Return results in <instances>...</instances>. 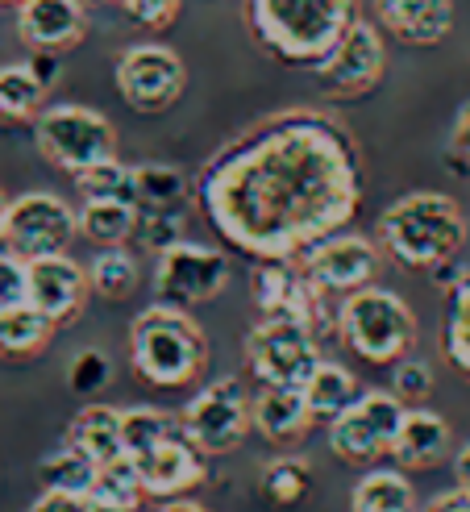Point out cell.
I'll list each match as a JSON object with an SVG mask.
<instances>
[{
    "label": "cell",
    "mask_w": 470,
    "mask_h": 512,
    "mask_svg": "<svg viewBox=\"0 0 470 512\" xmlns=\"http://www.w3.org/2000/svg\"><path fill=\"white\" fill-rule=\"evenodd\" d=\"M250 421L271 446H292L312 429V408L304 388H283V383H263V392L250 396Z\"/></svg>",
    "instance_id": "20"
},
{
    "label": "cell",
    "mask_w": 470,
    "mask_h": 512,
    "mask_svg": "<svg viewBox=\"0 0 470 512\" xmlns=\"http://www.w3.org/2000/svg\"><path fill=\"white\" fill-rule=\"evenodd\" d=\"M441 354L446 363L470 379V267L458 275L446 304V325H441Z\"/></svg>",
    "instance_id": "30"
},
{
    "label": "cell",
    "mask_w": 470,
    "mask_h": 512,
    "mask_svg": "<svg viewBox=\"0 0 470 512\" xmlns=\"http://www.w3.org/2000/svg\"><path fill=\"white\" fill-rule=\"evenodd\" d=\"M300 267L321 292H358L375 279L379 250H375V242L358 238V234H333L317 246H308L300 254Z\"/></svg>",
    "instance_id": "15"
},
{
    "label": "cell",
    "mask_w": 470,
    "mask_h": 512,
    "mask_svg": "<svg viewBox=\"0 0 470 512\" xmlns=\"http://www.w3.org/2000/svg\"><path fill=\"white\" fill-rule=\"evenodd\" d=\"M17 34L30 50L67 55L88 34L84 0H21L17 5Z\"/></svg>",
    "instance_id": "18"
},
{
    "label": "cell",
    "mask_w": 470,
    "mask_h": 512,
    "mask_svg": "<svg viewBox=\"0 0 470 512\" xmlns=\"http://www.w3.org/2000/svg\"><path fill=\"white\" fill-rule=\"evenodd\" d=\"M171 433H175V417L163 413V408H150V404L121 408V446L129 458L150 454L163 438H171Z\"/></svg>",
    "instance_id": "33"
},
{
    "label": "cell",
    "mask_w": 470,
    "mask_h": 512,
    "mask_svg": "<svg viewBox=\"0 0 470 512\" xmlns=\"http://www.w3.org/2000/svg\"><path fill=\"white\" fill-rule=\"evenodd\" d=\"M138 217L142 209L134 200H84L80 209V234L100 250V246H125L138 238Z\"/></svg>",
    "instance_id": "23"
},
{
    "label": "cell",
    "mask_w": 470,
    "mask_h": 512,
    "mask_svg": "<svg viewBox=\"0 0 470 512\" xmlns=\"http://www.w3.org/2000/svg\"><path fill=\"white\" fill-rule=\"evenodd\" d=\"M129 363L150 388H188L208 367V338L175 304H150L129 325Z\"/></svg>",
    "instance_id": "4"
},
{
    "label": "cell",
    "mask_w": 470,
    "mask_h": 512,
    "mask_svg": "<svg viewBox=\"0 0 470 512\" xmlns=\"http://www.w3.org/2000/svg\"><path fill=\"white\" fill-rule=\"evenodd\" d=\"M250 396L242 388V379H213L184 404L179 413V429L204 450V454H229L238 450L246 429H250Z\"/></svg>",
    "instance_id": "9"
},
{
    "label": "cell",
    "mask_w": 470,
    "mask_h": 512,
    "mask_svg": "<svg viewBox=\"0 0 470 512\" xmlns=\"http://www.w3.org/2000/svg\"><path fill=\"white\" fill-rule=\"evenodd\" d=\"M109 379H113V363L104 350H80L67 367V388L75 396H100L109 388Z\"/></svg>",
    "instance_id": "36"
},
{
    "label": "cell",
    "mask_w": 470,
    "mask_h": 512,
    "mask_svg": "<svg viewBox=\"0 0 470 512\" xmlns=\"http://www.w3.org/2000/svg\"><path fill=\"white\" fill-rule=\"evenodd\" d=\"M38 155L67 175H80L104 159H117L113 121L88 105H50L34 117Z\"/></svg>",
    "instance_id": "6"
},
{
    "label": "cell",
    "mask_w": 470,
    "mask_h": 512,
    "mask_svg": "<svg viewBox=\"0 0 470 512\" xmlns=\"http://www.w3.org/2000/svg\"><path fill=\"white\" fill-rule=\"evenodd\" d=\"M75 188L84 200H134V167H125L121 159H104L75 175Z\"/></svg>",
    "instance_id": "35"
},
{
    "label": "cell",
    "mask_w": 470,
    "mask_h": 512,
    "mask_svg": "<svg viewBox=\"0 0 470 512\" xmlns=\"http://www.w3.org/2000/svg\"><path fill=\"white\" fill-rule=\"evenodd\" d=\"M383 71H387L383 30L379 21H367V17H358L342 34V42L312 67V75H317L329 96H367L371 88H379Z\"/></svg>",
    "instance_id": "14"
},
{
    "label": "cell",
    "mask_w": 470,
    "mask_h": 512,
    "mask_svg": "<svg viewBox=\"0 0 470 512\" xmlns=\"http://www.w3.org/2000/svg\"><path fill=\"white\" fill-rule=\"evenodd\" d=\"M138 238H142L146 250L163 254L167 246L184 242V213H146V209H142V217H138Z\"/></svg>",
    "instance_id": "38"
},
{
    "label": "cell",
    "mask_w": 470,
    "mask_h": 512,
    "mask_svg": "<svg viewBox=\"0 0 470 512\" xmlns=\"http://www.w3.org/2000/svg\"><path fill=\"white\" fill-rule=\"evenodd\" d=\"M304 400H308V408H312V417H317V421H333V417H342L346 408L358 400V379L342 363H329V358H321V367L312 371L308 383H304Z\"/></svg>",
    "instance_id": "26"
},
{
    "label": "cell",
    "mask_w": 470,
    "mask_h": 512,
    "mask_svg": "<svg viewBox=\"0 0 470 512\" xmlns=\"http://www.w3.org/2000/svg\"><path fill=\"white\" fill-rule=\"evenodd\" d=\"M229 284V259L213 246L175 242L154 263V296L175 309H196V304L217 300Z\"/></svg>",
    "instance_id": "13"
},
{
    "label": "cell",
    "mask_w": 470,
    "mask_h": 512,
    "mask_svg": "<svg viewBox=\"0 0 470 512\" xmlns=\"http://www.w3.org/2000/svg\"><path fill=\"white\" fill-rule=\"evenodd\" d=\"M38 475H42V488H59V492H80V496H88L92 483H96V475H100V463H96L88 450L75 446V442H63L59 450H50V454L42 458Z\"/></svg>",
    "instance_id": "29"
},
{
    "label": "cell",
    "mask_w": 470,
    "mask_h": 512,
    "mask_svg": "<svg viewBox=\"0 0 470 512\" xmlns=\"http://www.w3.org/2000/svg\"><path fill=\"white\" fill-rule=\"evenodd\" d=\"M446 155H450V163L462 171V175H470V100L458 109V117H454V130H450V142H446Z\"/></svg>",
    "instance_id": "41"
},
{
    "label": "cell",
    "mask_w": 470,
    "mask_h": 512,
    "mask_svg": "<svg viewBox=\"0 0 470 512\" xmlns=\"http://www.w3.org/2000/svg\"><path fill=\"white\" fill-rule=\"evenodd\" d=\"M375 21L408 46H437L454 30V0H375Z\"/></svg>",
    "instance_id": "19"
},
{
    "label": "cell",
    "mask_w": 470,
    "mask_h": 512,
    "mask_svg": "<svg viewBox=\"0 0 470 512\" xmlns=\"http://www.w3.org/2000/svg\"><path fill=\"white\" fill-rule=\"evenodd\" d=\"M446 450H450L446 417L425 413V408H408L404 425H400V438H396V446H391V463H396L400 471H421V467L441 463Z\"/></svg>",
    "instance_id": "21"
},
{
    "label": "cell",
    "mask_w": 470,
    "mask_h": 512,
    "mask_svg": "<svg viewBox=\"0 0 470 512\" xmlns=\"http://www.w3.org/2000/svg\"><path fill=\"white\" fill-rule=\"evenodd\" d=\"M5 217H9V200H5V192H0V229H5Z\"/></svg>",
    "instance_id": "46"
},
{
    "label": "cell",
    "mask_w": 470,
    "mask_h": 512,
    "mask_svg": "<svg viewBox=\"0 0 470 512\" xmlns=\"http://www.w3.org/2000/svg\"><path fill=\"white\" fill-rule=\"evenodd\" d=\"M425 512H470V488H450V492H441Z\"/></svg>",
    "instance_id": "43"
},
{
    "label": "cell",
    "mask_w": 470,
    "mask_h": 512,
    "mask_svg": "<svg viewBox=\"0 0 470 512\" xmlns=\"http://www.w3.org/2000/svg\"><path fill=\"white\" fill-rule=\"evenodd\" d=\"M100 508H113V512H138V504L146 500V483H142V471L129 454H121L117 463L100 467L92 492H88Z\"/></svg>",
    "instance_id": "31"
},
{
    "label": "cell",
    "mask_w": 470,
    "mask_h": 512,
    "mask_svg": "<svg viewBox=\"0 0 470 512\" xmlns=\"http://www.w3.org/2000/svg\"><path fill=\"white\" fill-rule=\"evenodd\" d=\"M196 188L188 184V175L167 163H142L134 167V200L146 213H184V204Z\"/></svg>",
    "instance_id": "24"
},
{
    "label": "cell",
    "mask_w": 470,
    "mask_h": 512,
    "mask_svg": "<svg viewBox=\"0 0 470 512\" xmlns=\"http://www.w3.org/2000/svg\"><path fill=\"white\" fill-rule=\"evenodd\" d=\"M250 296L258 304L263 317H292L304 321L312 334H325V329H337V321L325 309V296L312 279L304 275L300 259H258L250 271Z\"/></svg>",
    "instance_id": "10"
},
{
    "label": "cell",
    "mask_w": 470,
    "mask_h": 512,
    "mask_svg": "<svg viewBox=\"0 0 470 512\" xmlns=\"http://www.w3.org/2000/svg\"><path fill=\"white\" fill-rule=\"evenodd\" d=\"M204 450L188 438L184 429H175L171 438H163L150 454L134 458L138 471H142V483H146V496H159V500H179L184 492L200 488L208 467H204Z\"/></svg>",
    "instance_id": "17"
},
{
    "label": "cell",
    "mask_w": 470,
    "mask_h": 512,
    "mask_svg": "<svg viewBox=\"0 0 470 512\" xmlns=\"http://www.w3.org/2000/svg\"><path fill=\"white\" fill-rule=\"evenodd\" d=\"M88 284L100 300H129L138 288V259L125 246H100L88 263Z\"/></svg>",
    "instance_id": "32"
},
{
    "label": "cell",
    "mask_w": 470,
    "mask_h": 512,
    "mask_svg": "<svg viewBox=\"0 0 470 512\" xmlns=\"http://www.w3.org/2000/svg\"><path fill=\"white\" fill-rule=\"evenodd\" d=\"M159 512H208V508H200V504H192V500H171V504H163Z\"/></svg>",
    "instance_id": "45"
},
{
    "label": "cell",
    "mask_w": 470,
    "mask_h": 512,
    "mask_svg": "<svg viewBox=\"0 0 470 512\" xmlns=\"http://www.w3.org/2000/svg\"><path fill=\"white\" fill-rule=\"evenodd\" d=\"M30 512H92V500L80 492H59V488H42V496L30 504Z\"/></svg>",
    "instance_id": "42"
},
{
    "label": "cell",
    "mask_w": 470,
    "mask_h": 512,
    "mask_svg": "<svg viewBox=\"0 0 470 512\" xmlns=\"http://www.w3.org/2000/svg\"><path fill=\"white\" fill-rule=\"evenodd\" d=\"M391 388L404 404H421L433 396V371L421 363V358H400L396 367H391Z\"/></svg>",
    "instance_id": "39"
},
{
    "label": "cell",
    "mask_w": 470,
    "mask_h": 512,
    "mask_svg": "<svg viewBox=\"0 0 470 512\" xmlns=\"http://www.w3.org/2000/svg\"><path fill=\"white\" fill-rule=\"evenodd\" d=\"M350 512H416V492L400 471H367L350 492Z\"/></svg>",
    "instance_id": "28"
},
{
    "label": "cell",
    "mask_w": 470,
    "mask_h": 512,
    "mask_svg": "<svg viewBox=\"0 0 470 512\" xmlns=\"http://www.w3.org/2000/svg\"><path fill=\"white\" fill-rule=\"evenodd\" d=\"M312 492V467L304 458H275L263 467V496L275 508H292L300 500H308Z\"/></svg>",
    "instance_id": "34"
},
{
    "label": "cell",
    "mask_w": 470,
    "mask_h": 512,
    "mask_svg": "<svg viewBox=\"0 0 470 512\" xmlns=\"http://www.w3.org/2000/svg\"><path fill=\"white\" fill-rule=\"evenodd\" d=\"M30 263V304L38 313H46L55 325H71L88 304V267H80L71 254H42Z\"/></svg>",
    "instance_id": "16"
},
{
    "label": "cell",
    "mask_w": 470,
    "mask_h": 512,
    "mask_svg": "<svg viewBox=\"0 0 470 512\" xmlns=\"http://www.w3.org/2000/svg\"><path fill=\"white\" fill-rule=\"evenodd\" d=\"M379 246L408 271H437L466 246V217L446 192H408L379 217Z\"/></svg>",
    "instance_id": "3"
},
{
    "label": "cell",
    "mask_w": 470,
    "mask_h": 512,
    "mask_svg": "<svg viewBox=\"0 0 470 512\" xmlns=\"http://www.w3.org/2000/svg\"><path fill=\"white\" fill-rule=\"evenodd\" d=\"M404 413L396 392H358L346 413L329 421V450L350 467H375L379 458H391Z\"/></svg>",
    "instance_id": "7"
},
{
    "label": "cell",
    "mask_w": 470,
    "mask_h": 512,
    "mask_svg": "<svg viewBox=\"0 0 470 512\" xmlns=\"http://www.w3.org/2000/svg\"><path fill=\"white\" fill-rule=\"evenodd\" d=\"M46 80L34 63L0 67V121H34L46 100Z\"/></svg>",
    "instance_id": "27"
},
{
    "label": "cell",
    "mask_w": 470,
    "mask_h": 512,
    "mask_svg": "<svg viewBox=\"0 0 470 512\" xmlns=\"http://www.w3.org/2000/svg\"><path fill=\"white\" fill-rule=\"evenodd\" d=\"M80 234V213L55 192H25L9 200V217L0 238L21 259H42V254H63Z\"/></svg>",
    "instance_id": "12"
},
{
    "label": "cell",
    "mask_w": 470,
    "mask_h": 512,
    "mask_svg": "<svg viewBox=\"0 0 470 512\" xmlns=\"http://www.w3.org/2000/svg\"><path fill=\"white\" fill-rule=\"evenodd\" d=\"M454 471H458V483H462V488H470V442L458 450V458H454Z\"/></svg>",
    "instance_id": "44"
},
{
    "label": "cell",
    "mask_w": 470,
    "mask_h": 512,
    "mask_svg": "<svg viewBox=\"0 0 470 512\" xmlns=\"http://www.w3.org/2000/svg\"><path fill=\"white\" fill-rule=\"evenodd\" d=\"M250 38L287 67H317L358 21V0H242Z\"/></svg>",
    "instance_id": "2"
},
{
    "label": "cell",
    "mask_w": 470,
    "mask_h": 512,
    "mask_svg": "<svg viewBox=\"0 0 470 512\" xmlns=\"http://www.w3.org/2000/svg\"><path fill=\"white\" fill-rule=\"evenodd\" d=\"M17 304H30V263L5 250L0 254V313L17 309Z\"/></svg>",
    "instance_id": "37"
},
{
    "label": "cell",
    "mask_w": 470,
    "mask_h": 512,
    "mask_svg": "<svg viewBox=\"0 0 470 512\" xmlns=\"http://www.w3.org/2000/svg\"><path fill=\"white\" fill-rule=\"evenodd\" d=\"M358 142L333 113L283 109L254 121L204 163L196 200L238 254L300 259L354 221L362 204Z\"/></svg>",
    "instance_id": "1"
},
{
    "label": "cell",
    "mask_w": 470,
    "mask_h": 512,
    "mask_svg": "<svg viewBox=\"0 0 470 512\" xmlns=\"http://www.w3.org/2000/svg\"><path fill=\"white\" fill-rule=\"evenodd\" d=\"M117 92L138 113H167L188 88V67L163 42H138L117 59Z\"/></svg>",
    "instance_id": "11"
},
{
    "label": "cell",
    "mask_w": 470,
    "mask_h": 512,
    "mask_svg": "<svg viewBox=\"0 0 470 512\" xmlns=\"http://www.w3.org/2000/svg\"><path fill=\"white\" fill-rule=\"evenodd\" d=\"M0 5H21V0H0Z\"/></svg>",
    "instance_id": "47"
},
{
    "label": "cell",
    "mask_w": 470,
    "mask_h": 512,
    "mask_svg": "<svg viewBox=\"0 0 470 512\" xmlns=\"http://www.w3.org/2000/svg\"><path fill=\"white\" fill-rule=\"evenodd\" d=\"M55 321L38 313L34 304H17V309L0 313V358H34L55 338Z\"/></svg>",
    "instance_id": "25"
},
{
    "label": "cell",
    "mask_w": 470,
    "mask_h": 512,
    "mask_svg": "<svg viewBox=\"0 0 470 512\" xmlns=\"http://www.w3.org/2000/svg\"><path fill=\"white\" fill-rule=\"evenodd\" d=\"M67 442L88 450L100 467L117 463V458L125 454V446H121V408H109V404L80 408L75 421H71V429H67Z\"/></svg>",
    "instance_id": "22"
},
{
    "label": "cell",
    "mask_w": 470,
    "mask_h": 512,
    "mask_svg": "<svg viewBox=\"0 0 470 512\" xmlns=\"http://www.w3.org/2000/svg\"><path fill=\"white\" fill-rule=\"evenodd\" d=\"M117 5H125V0H117Z\"/></svg>",
    "instance_id": "48"
},
{
    "label": "cell",
    "mask_w": 470,
    "mask_h": 512,
    "mask_svg": "<svg viewBox=\"0 0 470 512\" xmlns=\"http://www.w3.org/2000/svg\"><path fill=\"white\" fill-rule=\"evenodd\" d=\"M337 338H342L362 363L396 367L416 346V317L404 296L367 284L358 292H346L342 309H337Z\"/></svg>",
    "instance_id": "5"
},
{
    "label": "cell",
    "mask_w": 470,
    "mask_h": 512,
    "mask_svg": "<svg viewBox=\"0 0 470 512\" xmlns=\"http://www.w3.org/2000/svg\"><path fill=\"white\" fill-rule=\"evenodd\" d=\"M246 363L258 375V383L304 388L308 375L321 367V338L304 321L263 317L246 334Z\"/></svg>",
    "instance_id": "8"
},
{
    "label": "cell",
    "mask_w": 470,
    "mask_h": 512,
    "mask_svg": "<svg viewBox=\"0 0 470 512\" xmlns=\"http://www.w3.org/2000/svg\"><path fill=\"white\" fill-rule=\"evenodd\" d=\"M179 5L184 0H125V13L134 17L138 25H150V30H163V25H171L179 17Z\"/></svg>",
    "instance_id": "40"
}]
</instances>
